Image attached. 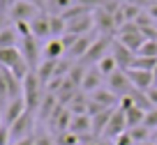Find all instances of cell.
Instances as JSON below:
<instances>
[{
	"instance_id": "6da1fadb",
	"label": "cell",
	"mask_w": 157,
	"mask_h": 145,
	"mask_svg": "<svg viewBox=\"0 0 157 145\" xmlns=\"http://www.w3.org/2000/svg\"><path fill=\"white\" fill-rule=\"evenodd\" d=\"M44 83L37 78V74L30 72L28 76L23 78V102H25V108H28L30 113H35L37 115L39 111V104H42V99H44Z\"/></svg>"
},
{
	"instance_id": "7a4b0ae2",
	"label": "cell",
	"mask_w": 157,
	"mask_h": 145,
	"mask_svg": "<svg viewBox=\"0 0 157 145\" xmlns=\"http://www.w3.org/2000/svg\"><path fill=\"white\" fill-rule=\"evenodd\" d=\"M0 65L7 67L16 78H19V81H23V78L33 72V69L28 67V62H25V58H23V53H21L19 46H14V48H0Z\"/></svg>"
},
{
	"instance_id": "3957f363",
	"label": "cell",
	"mask_w": 157,
	"mask_h": 145,
	"mask_svg": "<svg viewBox=\"0 0 157 145\" xmlns=\"http://www.w3.org/2000/svg\"><path fill=\"white\" fill-rule=\"evenodd\" d=\"M120 5V2H111L109 5L99 7V9L93 12V19H95V30H97L99 35H111V32H118V25H116V16H113V12H116V7Z\"/></svg>"
},
{
	"instance_id": "277c9868",
	"label": "cell",
	"mask_w": 157,
	"mask_h": 145,
	"mask_svg": "<svg viewBox=\"0 0 157 145\" xmlns=\"http://www.w3.org/2000/svg\"><path fill=\"white\" fill-rule=\"evenodd\" d=\"M116 39L123 42L132 53H139V48H141L143 42H146V37H143L141 28H139L136 23H125L123 28H118V37Z\"/></svg>"
},
{
	"instance_id": "5b68a950",
	"label": "cell",
	"mask_w": 157,
	"mask_h": 145,
	"mask_svg": "<svg viewBox=\"0 0 157 145\" xmlns=\"http://www.w3.org/2000/svg\"><path fill=\"white\" fill-rule=\"evenodd\" d=\"M111 44H113V37H111V35H99V37L93 42L90 51L86 53V58L81 60V65H83V67H88V65H97L99 60L104 58V55H109V48H111Z\"/></svg>"
},
{
	"instance_id": "8992f818",
	"label": "cell",
	"mask_w": 157,
	"mask_h": 145,
	"mask_svg": "<svg viewBox=\"0 0 157 145\" xmlns=\"http://www.w3.org/2000/svg\"><path fill=\"white\" fill-rule=\"evenodd\" d=\"M33 122H35V113L25 111L14 125L10 127V136H12V143L16 140H23V138H30L33 136Z\"/></svg>"
},
{
	"instance_id": "52a82bcc",
	"label": "cell",
	"mask_w": 157,
	"mask_h": 145,
	"mask_svg": "<svg viewBox=\"0 0 157 145\" xmlns=\"http://www.w3.org/2000/svg\"><path fill=\"white\" fill-rule=\"evenodd\" d=\"M39 12H42V9H39L37 5H33L30 0H19L16 5L10 7V12H7V14H10V19L14 21V23H16V21H28V23H30V21H33Z\"/></svg>"
},
{
	"instance_id": "ba28073f",
	"label": "cell",
	"mask_w": 157,
	"mask_h": 145,
	"mask_svg": "<svg viewBox=\"0 0 157 145\" xmlns=\"http://www.w3.org/2000/svg\"><path fill=\"white\" fill-rule=\"evenodd\" d=\"M106 85H109V90H111L113 95H118L120 99H123V97H127L129 92L134 90V85L129 83L127 74H125L123 69H118V72H113L111 76L106 78Z\"/></svg>"
},
{
	"instance_id": "9c48e42d",
	"label": "cell",
	"mask_w": 157,
	"mask_h": 145,
	"mask_svg": "<svg viewBox=\"0 0 157 145\" xmlns=\"http://www.w3.org/2000/svg\"><path fill=\"white\" fill-rule=\"evenodd\" d=\"M19 48H21V53H23L25 62H28V67L35 72V69L39 67V55H42V48H39V44H37V37H23Z\"/></svg>"
},
{
	"instance_id": "30bf717a",
	"label": "cell",
	"mask_w": 157,
	"mask_h": 145,
	"mask_svg": "<svg viewBox=\"0 0 157 145\" xmlns=\"http://www.w3.org/2000/svg\"><path fill=\"white\" fill-rule=\"evenodd\" d=\"M111 55H113V60H116L118 69H123V72H127V69L132 67L134 58H136V53H132V51H129L123 42H118V39H113V44H111Z\"/></svg>"
},
{
	"instance_id": "8fae6325",
	"label": "cell",
	"mask_w": 157,
	"mask_h": 145,
	"mask_svg": "<svg viewBox=\"0 0 157 145\" xmlns=\"http://www.w3.org/2000/svg\"><path fill=\"white\" fill-rule=\"evenodd\" d=\"M99 37V32H88V35H81V37L74 42V46L67 51V58L69 60H83L86 53L90 51V46H93V42Z\"/></svg>"
},
{
	"instance_id": "7c38bea8",
	"label": "cell",
	"mask_w": 157,
	"mask_h": 145,
	"mask_svg": "<svg viewBox=\"0 0 157 145\" xmlns=\"http://www.w3.org/2000/svg\"><path fill=\"white\" fill-rule=\"evenodd\" d=\"M28 111L25 108V102H23V97H16V99H10V104L5 106V111H2V125L12 127L16 120H19L23 113Z\"/></svg>"
},
{
	"instance_id": "4fadbf2b",
	"label": "cell",
	"mask_w": 157,
	"mask_h": 145,
	"mask_svg": "<svg viewBox=\"0 0 157 145\" xmlns=\"http://www.w3.org/2000/svg\"><path fill=\"white\" fill-rule=\"evenodd\" d=\"M127 131V120H125V111H120V108H116L111 115V120H109V127L106 131H104V138H118L120 134H125Z\"/></svg>"
},
{
	"instance_id": "5bb4252c",
	"label": "cell",
	"mask_w": 157,
	"mask_h": 145,
	"mask_svg": "<svg viewBox=\"0 0 157 145\" xmlns=\"http://www.w3.org/2000/svg\"><path fill=\"white\" fill-rule=\"evenodd\" d=\"M127 78L136 90L148 92L152 85H155V78H152V72H143V69H127Z\"/></svg>"
},
{
	"instance_id": "9a60e30c",
	"label": "cell",
	"mask_w": 157,
	"mask_h": 145,
	"mask_svg": "<svg viewBox=\"0 0 157 145\" xmlns=\"http://www.w3.org/2000/svg\"><path fill=\"white\" fill-rule=\"evenodd\" d=\"M104 78H106V76H104L97 67H88V69H86V76H83V83H81V92L93 95L95 90L104 87Z\"/></svg>"
},
{
	"instance_id": "2e32d148",
	"label": "cell",
	"mask_w": 157,
	"mask_h": 145,
	"mask_svg": "<svg viewBox=\"0 0 157 145\" xmlns=\"http://www.w3.org/2000/svg\"><path fill=\"white\" fill-rule=\"evenodd\" d=\"M30 30H33V37H37V39L51 37V14L39 12V14L30 21Z\"/></svg>"
},
{
	"instance_id": "e0dca14e",
	"label": "cell",
	"mask_w": 157,
	"mask_h": 145,
	"mask_svg": "<svg viewBox=\"0 0 157 145\" xmlns=\"http://www.w3.org/2000/svg\"><path fill=\"white\" fill-rule=\"evenodd\" d=\"M69 131L78 136V140H86V136L93 134V120L90 115H74L72 125H69Z\"/></svg>"
},
{
	"instance_id": "ac0fdd59",
	"label": "cell",
	"mask_w": 157,
	"mask_h": 145,
	"mask_svg": "<svg viewBox=\"0 0 157 145\" xmlns=\"http://www.w3.org/2000/svg\"><path fill=\"white\" fill-rule=\"evenodd\" d=\"M90 99L97 102V104H102V106H106V108H116L118 104H120V97L113 95L109 87H99V90H95L93 95H90Z\"/></svg>"
},
{
	"instance_id": "d6986e66",
	"label": "cell",
	"mask_w": 157,
	"mask_h": 145,
	"mask_svg": "<svg viewBox=\"0 0 157 145\" xmlns=\"http://www.w3.org/2000/svg\"><path fill=\"white\" fill-rule=\"evenodd\" d=\"M42 55H44V60H63V55H67V51H65L60 39H49L42 48Z\"/></svg>"
},
{
	"instance_id": "ffe728a7",
	"label": "cell",
	"mask_w": 157,
	"mask_h": 145,
	"mask_svg": "<svg viewBox=\"0 0 157 145\" xmlns=\"http://www.w3.org/2000/svg\"><path fill=\"white\" fill-rule=\"evenodd\" d=\"M58 62H60V60H42V62H39V67L35 69L37 78H39L42 83H44V87H46V83H49L51 78L56 76V69H58Z\"/></svg>"
},
{
	"instance_id": "44dd1931",
	"label": "cell",
	"mask_w": 157,
	"mask_h": 145,
	"mask_svg": "<svg viewBox=\"0 0 157 145\" xmlns=\"http://www.w3.org/2000/svg\"><path fill=\"white\" fill-rule=\"evenodd\" d=\"M116 108H104L102 113H97L95 117H90V120H93V134L95 136H99V134L104 136V131H106V127H109V120H111V115H113Z\"/></svg>"
},
{
	"instance_id": "7402d4cb",
	"label": "cell",
	"mask_w": 157,
	"mask_h": 145,
	"mask_svg": "<svg viewBox=\"0 0 157 145\" xmlns=\"http://www.w3.org/2000/svg\"><path fill=\"white\" fill-rule=\"evenodd\" d=\"M120 111H123V108H120ZM146 113H148V111H143V108H139V106H129L127 111H125L127 129H132V127H139V125H143V120H146Z\"/></svg>"
},
{
	"instance_id": "603a6c76",
	"label": "cell",
	"mask_w": 157,
	"mask_h": 145,
	"mask_svg": "<svg viewBox=\"0 0 157 145\" xmlns=\"http://www.w3.org/2000/svg\"><path fill=\"white\" fill-rule=\"evenodd\" d=\"M19 39H21V35L16 32V28H10V25H7V28L0 32V48H14Z\"/></svg>"
},
{
	"instance_id": "cb8c5ba5",
	"label": "cell",
	"mask_w": 157,
	"mask_h": 145,
	"mask_svg": "<svg viewBox=\"0 0 157 145\" xmlns=\"http://www.w3.org/2000/svg\"><path fill=\"white\" fill-rule=\"evenodd\" d=\"M129 131V136H132V140L136 145H141V143H146V140H150L152 138V131L148 129L146 125H139V127H132V129H127Z\"/></svg>"
},
{
	"instance_id": "d4e9b609",
	"label": "cell",
	"mask_w": 157,
	"mask_h": 145,
	"mask_svg": "<svg viewBox=\"0 0 157 145\" xmlns=\"http://www.w3.org/2000/svg\"><path fill=\"white\" fill-rule=\"evenodd\" d=\"M95 67H97V69H99V72H102L106 78L111 76L113 72H118V65H116V60H113V55H111V53H109V55H104V58L99 60V62L95 65Z\"/></svg>"
},
{
	"instance_id": "484cf974",
	"label": "cell",
	"mask_w": 157,
	"mask_h": 145,
	"mask_svg": "<svg viewBox=\"0 0 157 145\" xmlns=\"http://www.w3.org/2000/svg\"><path fill=\"white\" fill-rule=\"evenodd\" d=\"M157 67V58H143V55H136L129 69H143V72H152Z\"/></svg>"
},
{
	"instance_id": "4316f807",
	"label": "cell",
	"mask_w": 157,
	"mask_h": 145,
	"mask_svg": "<svg viewBox=\"0 0 157 145\" xmlns=\"http://www.w3.org/2000/svg\"><path fill=\"white\" fill-rule=\"evenodd\" d=\"M136 55H143V58H157V39H146Z\"/></svg>"
},
{
	"instance_id": "83f0119b",
	"label": "cell",
	"mask_w": 157,
	"mask_h": 145,
	"mask_svg": "<svg viewBox=\"0 0 157 145\" xmlns=\"http://www.w3.org/2000/svg\"><path fill=\"white\" fill-rule=\"evenodd\" d=\"M72 5H74V0H46V9H53V14H63Z\"/></svg>"
},
{
	"instance_id": "f1b7e54d",
	"label": "cell",
	"mask_w": 157,
	"mask_h": 145,
	"mask_svg": "<svg viewBox=\"0 0 157 145\" xmlns=\"http://www.w3.org/2000/svg\"><path fill=\"white\" fill-rule=\"evenodd\" d=\"M86 69H88V67H83V65H76V67H72V69H69L67 78L74 83V85H78V87H81V83H83V76H86Z\"/></svg>"
},
{
	"instance_id": "f546056e",
	"label": "cell",
	"mask_w": 157,
	"mask_h": 145,
	"mask_svg": "<svg viewBox=\"0 0 157 145\" xmlns=\"http://www.w3.org/2000/svg\"><path fill=\"white\" fill-rule=\"evenodd\" d=\"M56 145H78V136L72 134V131H63L56 138Z\"/></svg>"
},
{
	"instance_id": "4dcf8cb0",
	"label": "cell",
	"mask_w": 157,
	"mask_h": 145,
	"mask_svg": "<svg viewBox=\"0 0 157 145\" xmlns=\"http://www.w3.org/2000/svg\"><path fill=\"white\" fill-rule=\"evenodd\" d=\"M7 104H10V90H7L5 76H2V67H0V106L5 108Z\"/></svg>"
},
{
	"instance_id": "1f68e13d",
	"label": "cell",
	"mask_w": 157,
	"mask_h": 145,
	"mask_svg": "<svg viewBox=\"0 0 157 145\" xmlns=\"http://www.w3.org/2000/svg\"><path fill=\"white\" fill-rule=\"evenodd\" d=\"M134 23H136V25H139V28H141V30H143V28H150V25H155V21H152V16H150V14H148V12H146V9H143V12H141V14H139V16H136V21H134Z\"/></svg>"
},
{
	"instance_id": "d6a6232c",
	"label": "cell",
	"mask_w": 157,
	"mask_h": 145,
	"mask_svg": "<svg viewBox=\"0 0 157 145\" xmlns=\"http://www.w3.org/2000/svg\"><path fill=\"white\" fill-rule=\"evenodd\" d=\"M143 125H146L150 131H155V129H157V108H152V111H148V113H146V120H143Z\"/></svg>"
},
{
	"instance_id": "836d02e7",
	"label": "cell",
	"mask_w": 157,
	"mask_h": 145,
	"mask_svg": "<svg viewBox=\"0 0 157 145\" xmlns=\"http://www.w3.org/2000/svg\"><path fill=\"white\" fill-rule=\"evenodd\" d=\"M0 145H12V136H10V127L7 125L0 127Z\"/></svg>"
},
{
	"instance_id": "e575fe53",
	"label": "cell",
	"mask_w": 157,
	"mask_h": 145,
	"mask_svg": "<svg viewBox=\"0 0 157 145\" xmlns=\"http://www.w3.org/2000/svg\"><path fill=\"white\" fill-rule=\"evenodd\" d=\"M116 145H134V140H132V136H129V131H125V134H120L116 138Z\"/></svg>"
},
{
	"instance_id": "d590c367",
	"label": "cell",
	"mask_w": 157,
	"mask_h": 145,
	"mask_svg": "<svg viewBox=\"0 0 157 145\" xmlns=\"http://www.w3.org/2000/svg\"><path fill=\"white\" fill-rule=\"evenodd\" d=\"M35 145H56V143H53V138H51L49 134H42V136L35 138Z\"/></svg>"
},
{
	"instance_id": "8d00e7d4",
	"label": "cell",
	"mask_w": 157,
	"mask_h": 145,
	"mask_svg": "<svg viewBox=\"0 0 157 145\" xmlns=\"http://www.w3.org/2000/svg\"><path fill=\"white\" fill-rule=\"evenodd\" d=\"M146 95H148V99H150V104H152V106L157 108V85H152L150 90L146 92Z\"/></svg>"
},
{
	"instance_id": "74e56055",
	"label": "cell",
	"mask_w": 157,
	"mask_h": 145,
	"mask_svg": "<svg viewBox=\"0 0 157 145\" xmlns=\"http://www.w3.org/2000/svg\"><path fill=\"white\" fill-rule=\"evenodd\" d=\"M146 12H148V14H150V16H152V21H155V23H157V2H152V5H150V7H148V9H146Z\"/></svg>"
},
{
	"instance_id": "f35d334b",
	"label": "cell",
	"mask_w": 157,
	"mask_h": 145,
	"mask_svg": "<svg viewBox=\"0 0 157 145\" xmlns=\"http://www.w3.org/2000/svg\"><path fill=\"white\" fill-rule=\"evenodd\" d=\"M5 14H7V12H0V32L7 28V16Z\"/></svg>"
},
{
	"instance_id": "ab89813d",
	"label": "cell",
	"mask_w": 157,
	"mask_h": 145,
	"mask_svg": "<svg viewBox=\"0 0 157 145\" xmlns=\"http://www.w3.org/2000/svg\"><path fill=\"white\" fill-rule=\"evenodd\" d=\"M12 145H35V138L30 136V138H23V140H16V143H12Z\"/></svg>"
},
{
	"instance_id": "60d3db41",
	"label": "cell",
	"mask_w": 157,
	"mask_h": 145,
	"mask_svg": "<svg viewBox=\"0 0 157 145\" xmlns=\"http://www.w3.org/2000/svg\"><path fill=\"white\" fill-rule=\"evenodd\" d=\"M30 2H33V5H37L39 9H44V7H46V0H30Z\"/></svg>"
},
{
	"instance_id": "b9f144b4",
	"label": "cell",
	"mask_w": 157,
	"mask_h": 145,
	"mask_svg": "<svg viewBox=\"0 0 157 145\" xmlns=\"http://www.w3.org/2000/svg\"><path fill=\"white\" fill-rule=\"evenodd\" d=\"M97 145H111V143H109L106 138H102V140H97Z\"/></svg>"
},
{
	"instance_id": "7bdbcfd3",
	"label": "cell",
	"mask_w": 157,
	"mask_h": 145,
	"mask_svg": "<svg viewBox=\"0 0 157 145\" xmlns=\"http://www.w3.org/2000/svg\"><path fill=\"white\" fill-rule=\"evenodd\" d=\"M152 78H155V85H157V67L152 69Z\"/></svg>"
},
{
	"instance_id": "ee69618b",
	"label": "cell",
	"mask_w": 157,
	"mask_h": 145,
	"mask_svg": "<svg viewBox=\"0 0 157 145\" xmlns=\"http://www.w3.org/2000/svg\"><path fill=\"white\" fill-rule=\"evenodd\" d=\"M141 145H157L155 140H146V143H141Z\"/></svg>"
},
{
	"instance_id": "f6af8a7d",
	"label": "cell",
	"mask_w": 157,
	"mask_h": 145,
	"mask_svg": "<svg viewBox=\"0 0 157 145\" xmlns=\"http://www.w3.org/2000/svg\"><path fill=\"white\" fill-rule=\"evenodd\" d=\"M152 140H155V143H157V129L152 131Z\"/></svg>"
},
{
	"instance_id": "bcb514c9",
	"label": "cell",
	"mask_w": 157,
	"mask_h": 145,
	"mask_svg": "<svg viewBox=\"0 0 157 145\" xmlns=\"http://www.w3.org/2000/svg\"><path fill=\"white\" fill-rule=\"evenodd\" d=\"M16 2H19V0H10V7H12V5H16ZM7 12H10V9H7Z\"/></svg>"
},
{
	"instance_id": "7dc6e473",
	"label": "cell",
	"mask_w": 157,
	"mask_h": 145,
	"mask_svg": "<svg viewBox=\"0 0 157 145\" xmlns=\"http://www.w3.org/2000/svg\"><path fill=\"white\" fill-rule=\"evenodd\" d=\"M116 2H120V5H125V2H129V0H116Z\"/></svg>"
},
{
	"instance_id": "c3c4849f",
	"label": "cell",
	"mask_w": 157,
	"mask_h": 145,
	"mask_svg": "<svg viewBox=\"0 0 157 145\" xmlns=\"http://www.w3.org/2000/svg\"><path fill=\"white\" fill-rule=\"evenodd\" d=\"M0 127H2V113H0Z\"/></svg>"
}]
</instances>
